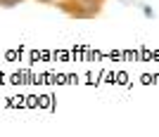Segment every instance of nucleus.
<instances>
[{
	"label": "nucleus",
	"instance_id": "obj_1",
	"mask_svg": "<svg viewBox=\"0 0 159 137\" xmlns=\"http://www.w3.org/2000/svg\"><path fill=\"white\" fill-rule=\"evenodd\" d=\"M19 2H24V0H0V7H5V10H10V7H17Z\"/></svg>",
	"mask_w": 159,
	"mask_h": 137
},
{
	"label": "nucleus",
	"instance_id": "obj_2",
	"mask_svg": "<svg viewBox=\"0 0 159 137\" xmlns=\"http://www.w3.org/2000/svg\"><path fill=\"white\" fill-rule=\"evenodd\" d=\"M143 14H145L147 19H154V10L150 5H143Z\"/></svg>",
	"mask_w": 159,
	"mask_h": 137
}]
</instances>
